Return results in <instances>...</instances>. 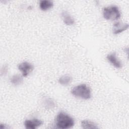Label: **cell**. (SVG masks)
Returning <instances> with one entry per match:
<instances>
[{
	"label": "cell",
	"instance_id": "cell-1",
	"mask_svg": "<svg viewBox=\"0 0 129 129\" xmlns=\"http://www.w3.org/2000/svg\"><path fill=\"white\" fill-rule=\"evenodd\" d=\"M55 124L57 128L67 129L74 125L75 121L70 115L61 111L57 114L55 118Z\"/></svg>",
	"mask_w": 129,
	"mask_h": 129
},
{
	"label": "cell",
	"instance_id": "cell-2",
	"mask_svg": "<svg viewBox=\"0 0 129 129\" xmlns=\"http://www.w3.org/2000/svg\"><path fill=\"white\" fill-rule=\"evenodd\" d=\"M71 94L79 98L84 100L89 99L91 97V89L88 86L85 84H82L76 86L72 88Z\"/></svg>",
	"mask_w": 129,
	"mask_h": 129
},
{
	"label": "cell",
	"instance_id": "cell-3",
	"mask_svg": "<svg viewBox=\"0 0 129 129\" xmlns=\"http://www.w3.org/2000/svg\"><path fill=\"white\" fill-rule=\"evenodd\" d=\"M103 16L106 20L114 21L119 19L121 17V14L117 6L111 5L103 9Z\"/></svg>",
	"mask_w": 129,
	"mask_h": 129
},
{
	"label": "cell",
	"instance_id": "cell-4",
	"mask_svg": "<svg viewBox=\"0 0 129 129\" xmlns=\"http://www.w3.org/2000/svg\"><path fill=\"white\" fill-rule=\"evenodd\" d=\"M18 69L21 72L23 77H26L28 76L33 70V66L29 62L23 61L18 66Z\"/></svg>",
	"mask_w": 129,
	"mask_h": 129
},
{
	"label": "cell",
	"instance_id": "cell-5",
	"mask_svg": "<svg viewBox=\"0 0 129 129\" xmlns=\"http://www.w3.org/2000/svg\"><path fill=\"white\" fill-rule=\"evenodd\" d=\"M43 123L42 120L34 118L32 119H26L24 122V125L28 129H35L38 126L41 125Z\"/></svg>",
	"mask_w": 129,
	"mask_h": 129
},
{
	"label": "cell",
	"instance_id": "cell-6",
	"mask_svg": "<svg viewBox=\"0 0 129 129\" xmlns=\"http://www.w3.org/2000/svg\"><path fill=\"white\" fill-rule=\"evenodd\" d=\"M128 28V25L127 23L120 22H116L113 26L112 32L114 34H118L126 30Z\"/></svg>",
	"mask_w": 129,
	"mask_h": 129
},
{
	"label": "cell",
	"instance_id": "cell-7",
	"mask_svg": "<svg viewBox=\"0 0 129 129\" xmlns=\"http://www.w3.org/2000/svg\"><path fill=\"white\" fill-rule=\"evenodd\" d=\"M107 59L115 68L117 69L122 68V64L121 62L117 58L115 52H112L108 54L107 55Z\"/></svg>",
	"mask_w": 129,
	"mask_h": 129
},
{
	"label": "cell",
	"instance_id": "cell-8",
	"mask_svg": "<svg viewBox=\"0 0 129 129\" xmlns=\"http://www.w3.org/2000/svg\"><path fill=\"white\" fill-rule=\"evenodd\" d=\"M61 17L64 23L68 26H71L74 24L75 20L71 15L66 11L62 12Z\"/></svg>",
	"mask_w": 129,
	"mask_h": 129
},
{
	"label": "cell",
	"instance_id": "cell-9",
	"mask_svg": "<svg viewBox=\"0 0 129 129\" xmlns=\"http://www.w3.org/2000/svg\"><path fill=\"white\" fill-rule=\"evenodd\" d=\"M39 8L43 11H47L50 9L53 6V3L51 1L43 0L39 2Z\"/></svg>",
	"mask_w": 129,
	"mask_h": 129
},
{
	"label": "cell",
	"instance_id": "cell-10",
	"mask_svg": "<svg viewBox=\"0 0 129 129\" xmlns=\"http://www.w3.org/2000/svg\"><path fill=\"white\" fill-rule=\"evenodd\" d=\"M23 81V77L19 74H15L11 77L10 78V82L12 84L15 86H18L21 85Z\"/></svg>",
	"mask_w": 129,
	"mask_h": 129
},
{
	"label": "cell",
	"instance_id": "cell-11",
	"mask_svg": "<svg viewBox=\"0 0 129 129\" xmlns=\"http://www.w3.org/2000/svg\"><path fill=\"white\" fill-rule=\"evenodd\" d=\"M58 83L63 86H68L72 81V77L68 75L62 76L58 79Z\"/></svg>",
	"mask_w": 129,
	"mask_h": 129
},
{
	"label": "cell",
	"instance_id": "cell-12",
	"mask_svg": "<svg viewBox=\"0 0 129 129\" xmlns=\"http://www.w3.org/2000/svg\"><path fill=\"white\" fill-rule=\"evenodd\" d=\"M81 125L84 128H97V125L93 121L89 120H83L81 122Z\"/></svg>",
	"mask_w": 129,
	"mask_h": 129
},
{
	"label": "cell",
	"instance_id": "cell-13",
	"mask_svg": "<svg viewBox=\"0 0 129 129\" xmlns=\"http://www.w3.org/2000/svg\"><path fill=\"white\" fill-rule=\"evenodd\" d=\"M43 105L46 109H52L55 106L54 102L49 98H45L43 100Z\"/></svg>",
	"mask_w": 129,
	"mask_h": 129
},
{
	"label": "cell",
	"instance_id": "cell-14",
	"mask_svg": "<svg viewBox=\"0 0 129 129\" xmlns=\"http://www.w3.org/2000/svg\"><path fill=\"white\" fill-rule=\"evenodd\" d=\"M8 70V67L7 66H4L1 69V75H5L7 73V71Z\"/></svg>",
	"mask_w": 129,
	"mask_h": 129
},
{
	"label": "cell",
	"instance_id": "cell-15",
	"mask_svg": "<svg viewBox=\"0 0 129 129\" xmlns=\"http://www.w3.org/2000/svg\"><path fill=\"white\" fill-rule=\"evenodd\" d=\"M1 128L3 129V128H9V127L8 126H6L5 124H1Z\"/></svg>",
	"mask_w": 129,
	"mask_h": 129
}]
</instances>
